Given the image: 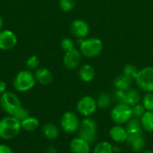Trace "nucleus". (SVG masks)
<instances>
[{"label": "nucleus", "instance_id": "1", "mask_svg": "<svg viewBox=\"0 0 153 153\" xmlns=\"http://www.w3.org/2000/svg\"><path fill=\"white\" fill-rule=\"evenodd\" d=\"M21 122L13 116L4 117L0 119V138L3 140L14 139L21 132Z\"/></svg>", "mask_w": 153, "mask_h": 153}, {"label": "nucleus", "instance_id": "2", "mask_svg": "<svg viewBox=\"0 0 153 153\" xmlns=\"http://www.w3.org/2000/svg\"><path fill=\"white\" fill-rule=\"evenodd\" d=\"M80 51L82 56L88 58H93L101 54L103 50V42L100 39L92 37V38H85L80 39Z\"/></svg>", "mask_w": 153, "mask_h": 153}, {"label": "nucleus", "instance_id": "3", "mask_svg": "<svg viewBox=\"0 0 153 153\" xmlns=\"http://www.w3.org/2000/svg\"><path fill=\"white\" fill-rule=\"evenodd\" d=\"M36 83L35 75L30 70L20 71L13 78V88L19 92H26L30 91Z\"/></svg>", "mask_w": 153, "mask_h": 153}, {"label": "nucleus", "instance_id": "4", "mask_svg": "<svg viewBox=\"0 0 153 153\" xmlns=\"http://www.w3.org/2000/svg\"><path fill=\"white\" fill-rule=\"evenodd\" d=\"M21 107V100L13 92L5 91L0 96V108L9 116H14Z\"/></svg>", "mask_w": 153, "mask_h": 153}, {"label": "nucleus", "instance_id": "5", "mask_svg": "<svg viewBox=\"0 0 153 153\" xmlns=\"http://www.w3.org/2000/svg\"><path fill=\"white\" fill-rule=\"evenodd\" d=\"M97 136V123L90 117L82 120L79 127V137L85 140L88 143L92 144Z\"/></svg>", "mask_w": 153, "mask_h": 153}, {"label": "nucleus", "instance_id": "6", "mask_svg": "<svg viewBox=\"0 0 153 153\" xmlns=\"http://www.w3.org/2000/svg\"><path fill=\"white\" fill-rule=\"evenodd\" d=\"M138 88L146 92H153V67L146 66L139 70L135 78Z\"/></svg>", "mask_w": 153, "mask_h": 153}, {"label": "nucleus", "instance_id": "7", "mask_svg": "<svg viewBox=\"0 0 153 153\" xmlns=\"http://www.w3.org/2000/svg\"><path fill=\"white\" fill-rule=\"evenodd\" d=\"M110 116L117 125L126 124L133 117L132 107L125 103H118L112 108Z\"/></svg>", "mask_w": 153, "mask_h": 153}, {"label": "nucleus", "instance_id": "8", "mask_svg": "<svg viewBox=\"0 0 153 153\" xmlns=\"http://www.w3.org/2000/svg\"><path fill=\"white\" fill-rule=\"evenodd\" d=\"M115 99L118 101V103H125L133 107L139 103L141 95L136 89L130 88L126 91L117 90L115 91Z\"/></svg>", "mask_w": 153, "mask_h": 153}, {"label": "nucleus", "instance_id": "9", "mask_svg": "<svg viewBox=\"0 0 153 153\" xmlns=\"http://www.w3.org/2000/svg\"><path fill=\"white\" fill-rule=\"evenodd\" d=\"M80 120L76 114L71 111H67L63 114L60 119V126L64 132L67 134H73L79 130Z\"/></svg>", "mask_w": 153, "mask_h": 153}, {"label": "nucleus", "instance_id": "10", "mask_svg": "<svg viewBox=\"0 0 153 153\" xmlns=\"http://www.w3.org/2000/svg\"><path fill=\"white\" fill-rule=\"evenodd\" d=\"M76 108H77L78 112L82 116L88 117L96 111L98 108L97 100L91 96H89V95L83 96L82 98L79 100Z\"/></svg>", "mask_w": 153, "mask_h": 153}, {"label": "nucleus", "instance_id": "11", "mask_svg": "<svg viewBox=\"0 0 153 153\" xmlns=\"http://www.w3.org/2000/svg\"><path fill=\"white\" fill-rule=\"evenodd\" d=\"M71 33L77 39H82L87 38L90 32L89 23L82 19H75L70 25Z\"/></svg>", "mask_w": 153, "mask_h": 153}, {"label": "nucleus", "instance_id": "12", "mask_svg": "<svg viewBox=\"0 0 153 153\" xmlns=\"http://www.w3.org/2000/svg\"><path fill=\"white\" fill-rule=\"evenodd\" d=\"M16 34L10 30H0V49L8 51L13 49L17 44Z\"/></svg>", "mask_w": 153, "mask_h": 153}, {"label": "nucleus", "instance_id": "13", "mask_svg": "<svg viewBox=\"0 0 153 153\" xmlns=\"http://www.w3.org/2000/svg\"><path fill=\"white\" fill-rule=\"evenodd\" d=\"M82 60V55L80 50L76 49L75 48L65 52V56L63 58L64 65L68 69H75L77 68Z\"/></svg>", "mask_w": 153, "mask_h": 153}, {"label": "nucleus", "instance_id": "14", "mask_svg": "<svg viewBox=\"0 0 153 153\" xmlns=\"http://www.w3.org/2000/svg\"><path fill=\"white\" fill-rule=\"evenodd\" d=\"M127 143L131 146L134 152H140L143 151L145 147V140L143 133L135 134H129L126 140Z\"/></svg>", "mask_w": 153, "mask_h": 153}, {"label": "nucleus", "instance_id": "15", "mask_svg": "<svg viewBox=\"0 0 153 153\" xmlns=\"http://www.w3.org/2000/svg\"><path fill=\"white\" fill-rule=\"evenodd\" d=\"M109 136L114 142L120 143L126 142L128 138V133L126 127L120 125H117V126H114L109 130Z\"/></svg>", "mask_w": 153, "mask_h": 153}, {"label": "nucleus", "instance_id": "16", "mask_svg": "<svg viewBox=\"0 0 153 153\" xmlns=\"http://www.w3.org/2000/svg\"><path fill=\"white\" fill-rule=\"evenodd\" d=\"M70 150L72 153H90V143L78 136L71 141Z\"/></svg>", "mask_w": 153, "mask_h": 153}, {"label": "nucleus", "instance_id": "17", "mask_svg": "<svg viewBox=\"0 0 153 153\" xmlns=\"http://www.w3.org/2000/svg\"><path fill=\"white\" fill-rule=\"evenodd\" d=\"M35 79L36 82L42 85H48L53 81V74L51 71L46 67H40L38 68L35 71Z\"/></svg>", "mask_w": 153, "mask_h": 153}, {"label": "nucleus", "instance_id": "18", "mask_svg": "<svg viewBox=\"0 0 153 153\" xmlns=\"http://www.w3.org/2000/svg\"><path fill=\"white\" fill-rule=\"evenodd\" d=\"M79 77L80 79L84 82H91L96 75V71L94 69V67L89 64H85L82 65L78 72Z\"/></svg>", "mask_w": 153, "mask_h": 153}, {"label": "nucleus", "instance_id": "19", "mask_svg": "<svg viewBox=\"0 0 153 153\" xmlns=\"http://www.w3.org/2000/svg\"><path fill=\"white\" fill-rule=\"evenodd\" d=\"M42 134L45 138L48 140H55L59 135V129L55 124L47 123L42 127Z\"/></svg>", "mask_w": 153, "mask_h": 153}, {"label": "nucleus", "instance_id": "20", "mask_svg": "<svg viewBox=\"0 0 153 153\" xmlns=\"http://www.w3.org/2000/svg\"><path fill=\"white\" fill-rule=\"evenodd\" d=\"M21 126H22V129L28 132H33L39 128V121L36 117L29 116L21 122Z\"/></svg>", "mask_w": 153, "mask_h": 153}, {"label": "nucleus", "instance_id": "21", "mask_svg": "<svg viewBox=\"0 0 153 153\" xmlns=\"http://www.w3.org/2000/svg\"><path fill=\"white\" fill-rule=\"evenodd\" d=\"M132 80L126 76L125 74H120L117 77H116L114 81V85L117 88V90H121V91H126L131 88L132 85Z\"/></svg>", "mask_w": 153, "mask_h": 153}, {"label": "nucleus", "instance_id": "22", "mask_svg": "<svg viewBox=\"0 0 153 153\" xmlns=\"http://www.w3.org/2000/svg\"><path fill=\"white\" fill-rule=\"evenodd\" d=\"M126 129L129 134H135L139 133H143V126L141 124V121L136 117H132L127 123Z\"/></svg>", "mask_w": 153, "mask_h": 153}, {"label": "nucleus", "instance_id": "23", "mask_svg": "<svg viewBox=\"0 0 153 153\" xmlns=\"http://www.w3.org/2000/svg\"><path fill=\"white\" fill-rule=\"evenodd\" d=\"M140 121L143 129L150 133L153 132V111H146Z\"/></svg>", "mask_w": 153, "mask_h": 153}, {"label": "nucleus", "instance_id": "24", "mask_svg": "<svg viewBox=\"0 0 153 153\" xmlns=\"http://www.w3.org/2000/svg\"><path fill=\"white\" fill-rule=\"evenodd\" d=\"M112 102L111 97L107 92H101L97 99V105L101 109H107L110 107Z\"/></svg>", "mask_w": 153, "mask_h": 153}, {"label": "nucleus", "instance_id": "25", "mask_svg": "<svg viewBox=\"0 0 153 153\" xmlns=\"http://www.w3.org/2000/svg\"><path fill=\"white\" fill-rule=\"evenodd\" d=\"M139 70L137 69V67L133 65V64H127L124 66L123 68V74H125L126 76H127L128 78H130L132 81L135 80L137 74H138Z\"/></svg>", "mask_w": 153, "mask_h": 153}, {"label": "nucleus", "instance_id": "26", "mask_svg": "<svg viewBox=\"0 0 153 153\" xmlns=\"http://www.w3.org/2000/svg\"><path fill=\"white\" fill-rule=\"evenodd\" d=\"M94 153H113V146L108 142H100L94 147Z\"/></svg>", "mask_w": 153, "mask_h": 153}, {"label": "nucleus", "instance_id": "27", "mask_svg": "<svg viewBox=\"0 0 153 153\" xmlns=\"http://www.w3.org/2000/svg\"><path fill=\"white\" fill-rule=\"evenodd\" d=\"M76 5V0H59V7L63 12H70Z\"/></svg>", "mask_w": 153, "mask_h": 153}, {"label": "nucleus", "instance_id": "28", "mask_svg": "<svg viewBox=\"0 0 153 153\" xmlns=\"http://www.w3.org/2000/svg\"><path fill=\"white\" fill-rule=\"evenodd\" d=\"M26 67L28 70L32 71V70H37L39 65V59L37 56H30L25 62Z\"/></svg>", "mask_w": 153, "mask_h": 153}, {"label": "nucleus", "instance_id": "29", "mask_svg": "<svg viewBox=\"0 0 153 153\" xmlns=\"http://www.w3.org/2000/svg\"><path fill=\"white\" fill-rule=\"evenodd\" d=\"M143 105L147 111H153V92H148L143 96Z\"/></svg>", "mask_w": 153, "mask_h": 153}, {"label": "nucleus", "instance_id": "30", "mask_svg": "<svg viewBox=\"0 0 153 153\" xmlns=\"http://www.w3.org/2000/svg\"><path fill=\"white\" fill-rule=\"evenodd\" d=\"M132 111H133V117H134L136 118H139V117L141 118L147 110L145 109V108L143 104L137 103L132 107Z\"/></svg>", "mask_w": 153, "mask_h": 153}, {"label": "nucleus", "instance_id": "31", "mask_svg": "<svg viewBox=\"0 0 153 153\" xmlns=\"http://www.w3.org/2000/svg\"><path fill=\"white\" fill-rule=\"evenodd\" d=\"M60 45H61V48H62L65 52L69 51V50L74 48V43L73 39H70V38H64V39L61 40Z\"/></svg>", "mask_w": 153, "mask_h": 153}, {"label": "nucleus", "instance_id": "32", "mask_svg": "<svg viewBox=\"0 0 153 153\" xmlns=\"http://www.w3.org/2000/svg\"><path fill=\"white\" fill-rule=\"evenodd\" d=\"M29 116H30V113H29L28 109L22 106V107L18 109V111L14 114L13 117H14L16 119H18L20 122H22L23 119H25V118H26L27 117H29Z\"/></svg>", "mask_w": 153, "mask_h": 153}, {"label": "nucleus", "instance_id": "33", "mask_svg": "<svg viewBox=\"0 0 153 153\" xmlns=\"http://www.w3.org/2000/svg\"><path fill=\"white\" fill-rule=\"evenodd\" d=\"M0 153H13L12 149L6 144H0Z\"/></svg>", "mask_w": 153, "mask_h": 153}, {"label": "nucleus", "instance_id": "34", "mask_svg": "<svg viewBox=\"0 0 153 153\" xmlns=\"http://www.w3.org/2000/svg\"><path fill=\"white\" fill-rule=\"evenodd\" d=\"M6 88H7L6 83L4 81L0 80V96L3 95L6 91Z\"/></svg>", "mask_w": 153, "mask_h": 153}, {"label": "nucleus", "instance_id": "35", "mask_svg": "<svg viewBox=\"0 0 153 153\" xmlns=\"http://www.w3.org/2000/svg\"><path fill=\"white\" fill-rule=\"evenodd\" d=\"M42 153H57V151H56V149L55 147L48 146V147H47V148L44 149V151H43Z\"/></svg>", "mask_w": 153, "mask_h": 153}, {"label": "nucleus", "instance_id": "36", "mask_svg": "<svg viewBox=\"0 0 153 153\" xmlns=\"http://www.w3.org/2000/svg\"><path fill=\"white\" fill-rule=\"evenodd\" d=\"M3 24H4V22H3V18H2V16L0 15V30H2Z\"/></svg>", "mask_w": 153, "mask_h": 153}, {"label": "nucleus", "instance_id": "37", "mask_svg": "<svg viewBox=\"0 0 153 153\" xmlns=\"http://www.w3.org/2000/svg\"><path fill=\"white\" fill-rule=\"evenodd\" d=\"M139 153H153L152 151H142Z\"/></svg>", "mask_w": 153, "mask_h": 153}, {"label": "nucleus", "instance_id": "38", "mask_svg": "<svg viewBox=\"0 0 153 153\" xmlns=\"http://www.w3.org/2000/svg\"><path fill=\"white\" fill-rule=\"evenodd\" d=\"M152 52H153V49H152Z\"/></svg>", "mask_w": 153, "mask_h": 153}]
</instances>
